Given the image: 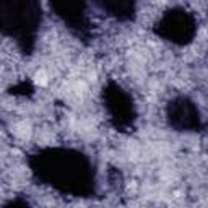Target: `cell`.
Returning a JSON list of instances; mask_svg holds the SVG:
<instances>
[{"label":"cell","instance_id":"obj_1","mask_svg":"<svg viewBox=\"0 0 208 208\" xmlns=\"http://www.w3.org/2000/svg\"><path fill=\"white\" fill-rule=\"evenodd\" d=\"M36 82H38L39 85H46V83H47V77H46L44 72H39V73L36 75Z\"/></svg>","mask_w":208,"mask_h":208}]
</instances>
